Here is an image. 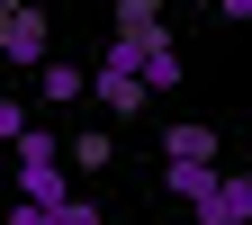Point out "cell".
<instances>
[{"instance_id":"11","label":"cell","mask_w":252,"mask_h":225,"mask_svg":"<svg viewBox=\"0 0 252 225\" xmlns=\"http://www.w3.org/2000/svg\"><path fill=\"white\" fill-rule=\"evenodd\" d=\"M45 225H108V216H99V207H90V198H63V207H54Z\"/></svg>"},{"instance_id":"5","label":"cell","mask_w":252,"mask_h":225,"mask_svg":"<svg viewBox=\"0 0 252 225\" xmlns=\"http://www.w3.org/2000/svg\"><path fill=\"white\" fill-rule=\"evenodd\" d=\"M162 171H216V126H171L162 135Z\"/></svg>"},{"instance_id":"9","label":"cell","mask_w":252,"mask_h":225,"mask_svg":"<svg viewBox=\"0 0 252 225\" xmlns=\"http://www.w3.org/2000/svg\"><path fill=\"white\" fill-rule=\"evenodd\" d=\"M117 36H162V0H117Z\"/></svg>"},{"instance_id":"3","label":"cell","mask_w":252,"mask_h":225,"mask_svg":"<svg viewBox=\"0 0 252 225\" xmlns=\"http://www.w3.org/2000/svg\"><path fill=\"white\" fill-rule=\"evenodd\" d=\"M189 225H252V180L243 171H216L198 198H189Z\"/></svg>"},{"instance_id":"10","label":"cell","mask_w":252,"mask_h":225,"mask_svg":"<svg viewBox=\"0 0 252 225\" xmlns=\"http://www.w3.org/2000/svg\"><path fill=\"white\" fill-rule=\"evenodd\" d=\"M27 126H36V117H27V99H9V90H0V144H18Z\"/></svg>"},{"instance_id":"8","label":"cell","mask_w":252,"mask_h":225,"mask_svg":"<svg viewBox=\"0 0 252 225\" xmlns=\"http://www.w3.org/2000/svg\"><path fill=\"white\" fill-rule=\"evenodd\" d=\"M108 162H117V135H108V126H81V135L63 144V171H108Z\"/></svg>"},{"instance_id":"1","label":"cell","mask_w":252,"mask_h":225,"mask_svg":"<svg viewBox=\"0 0 252 225\" xmlns=\"http://www.w3.org/2000/svg\"><path fill=\"white\" fill-rule=\"evenodd\" d=\"M9 162H18V198H27V207H45V216H54L63 198H72V171H63V144L45 135V126H27V135L9 144Z\"/></svg>"},{"instance_id":"6","label":"cell","mask_w":252,"mask_h":225,"mask_svg":"<svg viewBox=\"0 0 252 225\" xmlns=\"http://www.w3.org/2000/svg\"><path fill=\"white\" fill-rule=\"evenodd\" d=\"M135 81H144V99H153V90H180V45H171V27L135 45Z\"/></svg>"},{"instance_id":"7","label":"cell","mask_w":252,"mask_h":225,"mask_svg":"<svg viewBox=\"0 0 252 225\" xmlns=\"http://www.w3.org/2000/svg\"><path fill=\"white\" fill-rule=\"evenodd\" d=\"M81 90H90V72H81V63H63V54H45V63H36V99H54V108H72Z\"/></svg>"},{"instance_id":"13","label":"cell","mask_w":252,"mask_h":225,"mask_svg":"<svg viewBox=\"0 0 252 225\" xmlns=\"http://www.w3.org/2000/svg\"><path fill=\"white\" fill-rule=\"evenodd\" d=\"M216 18H252V0H216Z\"/></svg>"},{"instance_id":"2","label":"cell","mask_w":252,"mask_h":225,"mask_svg":"<svg viewBox=\"0 0 252 225\" xmlns=\"http://www.w3.org/2000/svg\"><path fill=\"white\" fill-rule=\"evenodd\" d=\"M90 99H99L108 117H135V108H144V81H135V36H108L99 72H90Z\"/></svg>"},{"instance_id":"12","label":"cell","mask_w":252,"mask_h":225,"mask_svg":"<svg viewBox=\"0 0 252 225\" xmlns=\"http://www.w3.org/2000/svg\"><path fill=\"white\" fill-rule=\"evenodd\" d=\"M0 225H45V207H27V198H9V216Z\"/></svg>"},{"instance_id":"4","label":"cell","mask_w":252,"mask_h":225,"mask_svg":"<svg viewBox=\"0 0 252 225\" xmlns=\"http://www.w3.org/2000/svg\"><path fill=\"white\" fill-rule=\"evenodd\" d=\"M45 54H54V45H45V9H27V0H18V9L0 18V63H9V72H36Z\"/></svg>"},{"instance_id":"14","label":"cell","mask_w":252,"mask_h":225,"mask_svg":"<svg viewBox=\"0 0 252 225\" xmlns=\"http://www.w3.org/2000/svg\"><path fill=\"white\" fill-rule=\"evenodd\" d=\"M9 9H18V0H0V18H9Z\"/></svg>"}]
</instances>
